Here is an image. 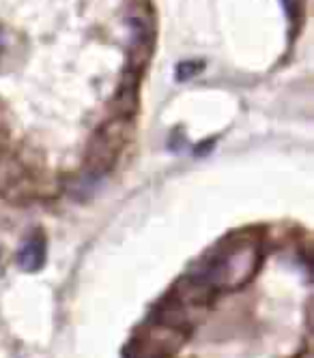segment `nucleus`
Segmentation results:
<instances>
[{"mask_svg": "<svg viewBox=\"0 0 314 358\" xmlns=\"http://www.w3.org/2000/svg\"><path fill=\"white\" fill-rule=\"evenodd\" d=\"M46 253H48V243H46L43 234H33L22 245L20 255H18V262H20L22 271L35 273V271L43 268Z\"/></svg>", "mask_w": 314, "mask_h": 358, "instance_id": "nucleus-1", "label": "nucleus"}]
</instances>
